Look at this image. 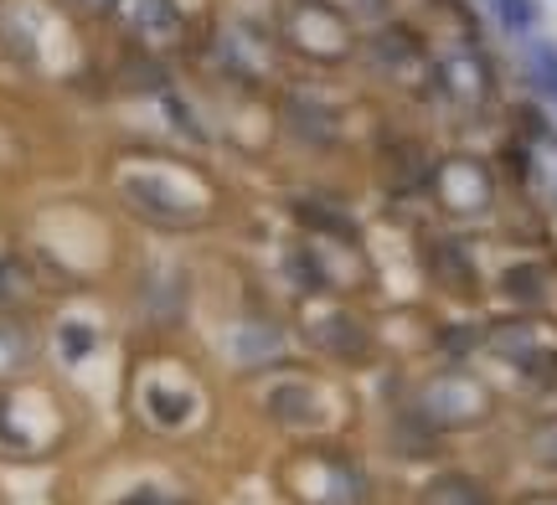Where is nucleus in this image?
<instances>
[{
  "mask_svg": "<svg viewBox=\"0 0 557 505\" xmlns=\"http://www.w3.org/2000/svg\"><path fill=\"white\" fill-rule=\"evenodd\" d=\"M485 413H491V392L475 377H465V371H444V377H434L418 392V418L434 428H470Z\"/></svg>",
  "mask_w": 557,
  "mask_h": 505,
  "instance_id": "f257e3e1",
  "label": "nucleus"
},
{
  "mask_svg": "<svg viewBox=\"0 0 557 505\" xmlns=\"http://www.w3.org/2000/svg\"><path fill=\"white\" fill-rule=\"evenodd\" d=\"M485 345L496 351L500 362H511L521 377H537V382H553L557 377V330L553 325H537V320H506L496 325Z\"/></svg>",
  "mask_w": 557,
  "mask_h": 505,
  "instance_id": "f03ea898",
  "label": "nucleus"
},
{
  "mask_svg": "<svg viewBox=\"0 0 557 505\" xmlns=\"http://www.w3.org/2000/svg\"><path fill=\"white\" fill-rule=\"evenodd\" d=\"M434 88L444 99L465 103V109H480V103H491L496 93V73H491V58L480 52L475 41L470 47H459V52H444L434 62Z\"/></svg>",
  "mask_w": 557,
  "mask_h": 505,
  "instance_id": "7ed1b4c3",
  "label": "nucleus"
},
{
  "mask_svg": "<svg viewBox=\"0 0 557 505\" xmlns=\"http://www.w3.org/2000/svg\"><path fill=\"white\" fill-rule=\"evenodd\" d=\"M438 191H444V202L455 206L459 217H475V212H485L491 206V191H496V181H491V171L480 161H449L434 171Z\"/></svg>",
  "mask_w": 557,
  "mask_h": 505,
  "instance_id": "20e7f679",
  "label": "nucleus"
},
{
  "mask_svg": "<svg viewBox=\"0 0 557 505\" xmlns=\"http://www.w3.org/2000/svg\"><path fill=\"white\" fill-rule=\"evenodd\" d=\"M496 294L517 310H542L547 294H553V268L542 258H511L496 274Z\"/></svg>",
  "mask_w": 557,
  "mask_h": 505,
  "instance_id": "39448f33",
  "label": "nucleus"
},
{
  "mask_svg": "<svg viewBox=\"0 0 557 505\" xmlns=\"http://www.w3.org/2000/svg\"><path fill=\"white\" fill-rule=\"evenodd\" d=\"M521 67H527V88L557 109V41L527 37V47H521Z\"/></svg>",
  "mask_w": 557,
  "mask_h": 505,
  "instance_id": "423d86ee",
  "label": "nucleus"
},
{
  "mask_svg": "<svg viewBox=\"0 0 557 505\" xmlns=\"http://www.w3.org/2000/svg\"><path fill=\"white\" fill-rule=\"evenodd\" d=\"M124 197L145 212V217H165V223H181L191 206L181 202V197H171V186H160V181H139V176H129L124 181Z\"/></svg>",
  "mask_w": 557,
  "mask_h": 505,
  "instance_id": "0eeeda50",
  "label": "nucleus"
},
{
  "mask_svg": "<svg viewBox=\"0 0 557 505\" xmlns=\"http://www.w3.org/2000/svg\"><path fill=\"white\" fill-rule=\"evenodd\" d=\"M367 47H372V58H377L382 67H403V62L423 58V41H418L408 26H398V21H393V26H382V31H372Z\"/></svg>",
  "mask_w": 557,
  "mask_h": 505,
  "instance_id": "6e6552de",
  "label": "nucleus"
},
{
  "mask_svg": "<svg viewBox=\"0 0 557 505\" xmlns=\"http://www.w3.org/2000/svg\"><path fill=\"white\" fill-rule=\"evenodd\" d=\"M423 505H491V490L470 475H438L423 490Z\"/></svg>",
  "mask_w": 557,
  "mask_h": 505,
  "instance_id": "1a4fd4ad",
  "label": "nucleus"
},
{
  "mask_svg": "<svg viewBox=\"0 0 557 505\" xmlns=\"http://www.w3.org/2000/svg\"><path fill=\"white\" fill-rule=\"evenodd\" d=\"M491 21H496L506 37H537L542 26V5L537 0H491Z\"/></svg>",
  "mask_w": 557,
  "mask_h": 505,
  "instance_id": "9d476101",
  "label": "nucleus"
},
{
  "mask_svg": "<svg viewBox=\"0 0 557 505\" xmlns=\"http://www.w3.org/2000/svg\"><path fill=\"white\" fill-rule=\"evenodd\" d=\"M527 459L537 469H557V413L542 418V424L527 433Z\"/></svg>",
  "mask_w": 557,
  "mask_h": 505,
  "instance_id": "9b49d317",
  "label": "nucleus"
},
{
  "mask_svg": "<svg viewBox=\"0 0 557 505\" xmlns=\"http://www.w3.org/2000/svg\"><path fill=\"white\" fill-rule=\"evenodd\" d=\"M274 413L284 424H310L315 418V397L305 387H284V392H274Z\"/></svg>",
  "mask_w": 557,
  "mask_h": 505,
  "instance_id": "f8f14e48",
  "label": "nucleus"
},
{
  "mask_svg": "<svg viewBox=\"0 0 557 505\" xmlns=\"http://www.w3.org/2000/svg\"><path fill=\"white\" fill-rule=\"evenodd\" d=\"M299 217L310 227H320V232H336V238H357V227L346 223V217H336L331 206H299Z\"/></svg>",
  "mask_w": 557,
  "mask_h": 505,
  "instance_id": "ddd939ff",
  "label": "nucleus"
},
{
  "mask_svg": "<svg viewBox=\"0 0 557 505\" xmlns=\"http://www.w3.org/2000/svg\"><path fill=\"white\" fill-rule=\"evenodd\" d=\"M139 21H145V26H160V31H171V26H176V5H171V0H145Z\"/></svg>",
  "mask_w": 557,
  "mask_h": 505,
  "instance_id": "4468645a",
  "label": "nucleus"
},
{
  "mask_svg": "<svg viewBox=\"0 0 557 505\" xmlns=\"http://www.w3.org/2000/svg\"><path fill=\"white\" fill-rule=\"evenodd\" d=\"M150 413H165V424H181V418H186V397H165V392H150Z\"/></svg>",
  "mask_w": 557,
  "mask_h": 505,
  "instance_id": "2eb2a0df",
  "label": "nucleus"
},
{
  "mask_svg": "<svg viewBox=\"0 0 557 505\" xmlns=\"http://www.w3.org/2000/svg\"><path fill=\"white\" fill-rule=\"evenodd\" d=\"M521 505H557L553 490H542V495H521Z\"/></svg>",
  "mask_w": 557,
  "mask_h": 505,
  "instance_id": "dca6fc26",
  "label": "nucleus"
},
{
  "mask_svg": "<svg viewBox=\"0 0 557 505\" xmlns=\"http://www.w3.org/2000/svg\"><path fill=\"white\" fill-rule=\"evenodd\" d=\"M94 5H120V0H94Z\"/></svg>",
  "mask_w": 557,
  "mask_h": 505,
  "instance_id": "f3484780",
  "label": "nucleus"
}]
</instances>
